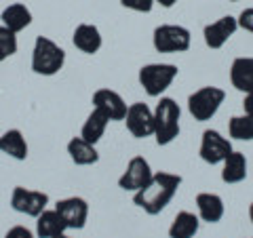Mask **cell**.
<instances>
[{
	"instance_id": "cell-1",
	"label": "cell",
	"mask_w": 253,
	"mask_h": 238,
	"mask_svg": "<svg viewBox=\"0 0 253 238\" xmlns=\"http://www.w3.org/2000/svg\"><path fill=\"white\" fill-rule=\"evenodd\" d=\"M179 186H181L179 175L167 173V171H158L144 188L133 192V202H135L139 209H144L148 215H158V213L173 200V196L177 194Z\"/></svg>"
},
{
	"instance_id": "cell-2",
	"label": "cell",
	"mask_w": 253,
	"mask_h": 238,
	"mask_svg": "<svg viewBox=\"0 0 253 238\" xmlns=\"http://www.w3.org/2000/svg\"><path fill=\"white\" fill-rule=\"evenodd\" d=\"M181 110L171 97H161L154 108V137L158 146H169L179 137Z\"/></svg>"
},
{
	"instance_id": "cell-3",
	"label": "cell",
	"mask_w": 253,
	"mask_h": 238,
	"mask_svg": "<svg viewBox=\"0 0 253 238\" xmlns=\"http://www.w3.org/2000/svg\"><path fill=\"white\" fill-rule=\"evenodd\" d=\"M66 63V51L46 36H38L32 51V70L38 76H55Z\"/></svg>"
},
{
	"instance_id": "cell-4",
	"label": "cell",
	"mask_w": 253,
	"mask_h": 238,
	"mask_svg": "<svg viewBox=\"0 0 253 238\" xmlns=\"http://www.w3.org/2000/svg\"><path fill=\"white\" fill-rule=\"evenodd\" d=\"M179 68L175 63H148L139 70V84L150 97H161L177 78Z\"/></svg>"
},
{
	"instance_id": "cell-5",
	"label": "cell",
	"mask_w": 253,
	"mask_h": 238,
	"mask_svg": "<svg viewBox=\"0 0 253 238\" xmlns=\"http://www.w3.org/2000/svg\"><path fill=\"white\" fill-rule=\"evenodd\" d=\"M224 99H226L224 89H219V86H203V89L194 91L188 97V112L194 116V120L207 122L217 114Z\"/></svg>"
},
{
	"instance_id": "cell-6",
	"label": "cell",
	"mask_w": 253,
	"mask_h": 238,
	"mask_svg": "<svg viewBox=\"0 0 253 238\" xmlns=\"http://www.w3.org/2000/svg\"><path fill=\"white\" fill-rule=\"evenodd\" d=\"M190 42H192L190 30L173 23L158 26L152 34V44L158 53H184L190 49Z\"/></svg>"
},
{
	"instance_id": "cell-7",
	"label": "cell",
	"mask_w": 253,
	"mask_h": 238,
	"mask_svg": "<svg viewBox=\"0 0 253 238\" xmlns=\"http://www.w3.org/2000/svg\"><path fill=\"white\" fill-rule=\"evenodd\" d=\"M125 122L135 139H146L154 135V110H150V106L144 101H135L126 108Z\"/></svg>"
},
{
	"instance_id": "cell-8",
	"label": "cell",
	"mask_w": 253,
	"mask_h": 238,
	"mask_svg": "<svg viewBox=\"0 0 253 238\" xmlns=\"http://www.w3.org/2000/svg\"><path fill=\"white\" fill-rule=\"evenodd\" d=\"M230 152H232L230 139L224 137L219 131L207 129V131L203 133L199 154H201V158L207 164H221L228 158V154H230Z\"/></svg>"
},
{
	"instance_id": "cell-9",
	"label": "cell",
	"mask_w": 253,
	"mask_h": 238,
	"mask_svg": "<svg viewBox=\"0 0 253 238\" xmlns=\"http://www.w3.org/2000/svg\"><path fill=\"white\" fill-rule=\"evenodd\" d=\"M49 204V194L38 192V190H28L23 186H17L11 194V207L30 217H38Z\"/></svg>"
},
{
	"instance_id": "cell-10",
	"label": "cell",
	"mask_w": 253,
	"mask_h": 238,
	"mask_svg": "<svg viewBox=\"0 0 253 238\" xmlns=\"http://www.w3.org/2000/svg\"><path fill=\"white\" fill-rule=\"evenodd\" d=\"M152 169H150V162L144 156H133L126 169L121 177H118V188L125 190V192H137L141 190L150 179H152Z\"/></svg>"
},
{
	"instance_id": "cell-11",
	"label": "cell",
	"mask_w": 253,
	"mask_h": 238,
	"mask_svg": "<svg viewBox=\"0 0 253 238\" xmlns=\"http://www.w3.org/2000/svg\"><path fill=\"white\" fill-rule=\"evenodd\" d=\"M55 211L59 213L66 221L68 230H83L86 226V217H89V204L81 196H70L63 198L55 204Z\"/></svg>"
},
{
	"instance_id": "cell-12",
	"label": "cell",
	"mask_w": 253,
	"mask_h": 238,
	"mask_svg": "<svg viewBox=\"0 0 253 238\" xmlns=\"http://www.w3.org/2000/svg\"><path fill=\"white\" fill-rule=\"evenodd\" d=\"M236 30H239V21H236V17H232V15L219 17L217 21L205 26V30H203L205 44H207L209 49H221V46L234 36Z\"/></svg>"
},
{
	"instance_id": "cell-13",
	"label": "cell",
	"mask_w": 253,
	"mask_h": 238,
	"mask_svg": "<svg viewBox=\"0 0 253 238\" xmlns=\"http://www.w3.org/2000/svg\"><path fill=\"white\" fill-rule=\"evenodd\" d=\"M93 108L101 110L110 120H125L126 116V106L125 99L112 89H99L93 93Z\"/></svg>"
},
{
	"instance_id": "cell-14",
	"label": "cell",
	"mask_w": 253,
	"mask_h": 238,
	"mask_svg": "<svg viewBox=\"0 0 253 238\" xmlns=\"http://www.w3.org/2000/svg\"><path fill=\"white\" fill-rule=\"evenodd\" d=\"M72 42L81 53L95 55L101 49V32L97 26H93V23H81V26H76V30H74Z\"/></svg>"
},
{
	"instance_id": "cell-15",
	"label": "cell",
	"mask_w": 253,
	"mask_h": 238,
	"mask_svg": "<svg viewBox=\"0 0 253 238\" xmlns=\"http://www.w3.org/2000/svg\"><path fill=\"white\" fill-rule=\"evenodd\" d=\"M196 209H199V217L207 224H217L224 217V200H221L219 194L213 192H201L196 196Z\"/></svg>"
},
{
	"instance_id": "cell-16",
	"label": "cell",
	"mask_w": 253,
	"mask_h": 238,
	"mask_svg": "<svg viewBox=\"0 0 253 238\" xmlns=\"http://www.w3.org/2000/svg\"><path fill=\"white\" fill-rule=\"evenodd\" d=\"M230 82L236 91H253V57H236L230 66Z\"/></svg>"
},
{
	"instance_id": "cell-17",
	"label": "cell",
	"mask_w": 253,
	"mask_h": 238,
	"mask_svg": "<svg viewBox=\"0 0 253 238\" xmlns=\"http://www.w3.org/2000/svg\"><path fill=\"white\" fill-rule=\"evenodd\" d=\"M66 221L55 209H44L36 217V236L38 238H53L59 234H66Z\"/></svg>"
},
{
	"instance_id": "cell-18",
	"label": "cell",
	"mask_w": 253,
	"mask_h": 238,
	"mask_svg": "<svg viewBox=\"0 0 253 238\" xmlns=\"http://www.w3.org/2000/svg\"><path fill=\"white\" fill-rule=\"evenodd\" d=\"M0 152L15 158V160H26L28 158V141L19 129H9L0 135Z\"/></svg>"
},
{
	"instance_id": "cell-19",
	"label": "cell",
	"mask_w": 253,
	"mask_h": 238,
	"mask_svg": "<svg viewBox=\"0 0 253 238\" xmlns=\"http://www.w3.org/2000/svg\"><path fill=\"white\" fill-rule=\"evenodd\" d=\"M247 177V158L245 154L232 150L228 158L221 162V181L224 184H241Z\"/></svg>"
},
{
	"instance_id": "cell-20",
	"label": "cell",
	"mask_w": 253,
	"mask_h": 238,
	"mask_svg": "<svg viewBox=\"0 0 253 238\" xmlns=\"http://www.w3.org/2000/svg\"><path fill=\"white\" fill-rule=\"evenodd\" d=\"M0 19H2V26L4 28L13 30L15 34H19V32H23L32 23V13H30V9H28L26 4L13 2V4H9L2 11Z\"/></svg>"
},
{
	"instance_id": "cell-21",
	"label": "cell",
	"mask_w": 253,
	"mask_h": 238,
	"mask_svg": "<svg viewBox=\"0 0 253 238\" xmlns=\"http://www.w3.org/2000/svg\"><path fill=\"white\" fill-rule=\"evenodd\" d=\"M108 122H110V118L101 112V110L97 108H93L91 110V114L86 116V120L83 124V129H81V137L84 141H89V144H97V141L104 137V133L108 129Z\"/></svg>"
},
{
	"instance_id": "cell-22",
	"label": "cell",
	"mask_w": 253,
	"mask_h": 238,
	"mask_svg": "<svg viewBox=\"0 0 253 238\" xmlns=\"http://www.w3.org/2000/svg\"><path fill=\"white\" fill-rule=\"evenodd\" d=\"M68 154H70V158H72L74 164H81V166L95 164L99 160L97 148H95L93 144H89V141H84L81 135L68 141Z\"/></svg>"
},
{
	"instance_id": "cell-23",
	"label": "cell",
	"mask_w": 253,
	"mask_h": 238,
	"mask_svg": "<svg viewBox=\"0 0 253 238\" xmlns=\"http://www.w3.org/2000/svg\"><path fill=\"white\" fill-rule=\"evenodd\" d=\"M201 217L190 211H179L169 226V238H194L199 232Z\"/></svg>"
},
{
	"instance_id": "cell-24",
	"label": "cell",
	"mask_w": 253,
	"mask_h": 238,
	"mask_svg": "<svg viewBox=\"0 0 253 238\" xmlns=\"http://www.w3.org/2000/svg\"><path fill=\"white\" fill-rule=\"evenodd\" d=\"M228 133L232 139L239 141H253V116L243 114V116H232L228 122Z\"/></svg>"
},
{
	"instance_id": "cell-25",
	"label": "cell",
	"mask_w": 253,
	"mask_h": 238,
	"mask_svg": "<svg viewBox=\"0 0 253 238\" xmlns=\"http://www.w3.org/2000/svg\"><path fill=\"white\" fill-rule=\"evenodd\" d=\"M17 34L13 30L0 26V61L13 57L17 53Z\"/></svg>"
},
{
	"instance_id": "cell-26",
	"label": "cell",
	"mask_w": 253,
	"mask_h": 238,
	"mask_svg": "<svg viewBox=\"0 0 253 238\" xmlns=\"http://www.w3.org/2000/svg\"><path fill=\"white\" fill-rule=\"evenodd\" d=\"M121 4L135 13H150L154 6V0H121Z\"/></svg>"
},
{
	"instance_id": "cell-27",
	"label": "cell",
	"mask_w": 253,
	"mask_h": 238,
	"mask_svg": "<svg viewBox=\"0 0 253 238\" xmlns=\"http://www.w3.org/2000/svg\"><path fill=\"white\" fill-rule=\"evenodd\" d=\"M239 28L241 30H245V32H251L253 34V6L251 9H245L241 15H239Z\"/></svg>"
},
{
	"instance_id": "cell-28",
	"label": "cell",
	"mask_w": 253,
	"mask_h": 238,
	"mask_svg": "<svg viewBox=\"0 0 253 238\" xmlns=\"http://www.w3.org/2000/svg\"><path fill=\"white\" fill-rule=\"evenodd\" d=\"M4 238H34V234H32L26 226H13L9 232L4 234Z\"/></svg>"
},
{
	"instance_id": "cell-29",
	"label": "cell",
	"mask_w": 253,
	"mask_h": 238,
	"mask_svg": "<svg viewBox=\"0 0 253 238\" xmlns=\"http://www.w3.org/2000/svg\"><path fill=\"white\" fill-rule=\"evenodd\" d=\"M243 110H245V114H251V116H253V91H251V93H245Z\"/></svg>"
},
{
	"instance_id": "cell-30",
	"label": "cell",
	"mask_w": 253,
	"mask_h": 238,
	"mask_svg": "<svg viewBox=\"0 0 253 238\" xmlns=\"http://www.w3.org/2000/svg\"><path fill=\"white\" fill-rule=\"evenodd\" d=\"M154 2H158V4H161V6H165V9H171V6H173V4H175V2H177V0H154Z\"/></svg>"
},
{
	"instance_id": "cell-31",
	"label": "cell",
	"mask_w": 253,
	"mask_h": 238,
	"mask_svg": "<svg viewBox=\"0 0 253 238\" xmlns=\"http://www.w3.org/2000/svg\"><path fill=\"white\" fill-rule=\"evenodd\" d=\"M249 219H251V224H253V202L249 204Z\"/></svg>"
},
{
	"instance_id": "cell-32",
	"label": "cell",
	"mask_w": 253,
	"mask_h": 238,
	"mask_svg": "<svg viewBox=\"0 0 253 238\" xmlns=\"http://www.w3.org/2000/svg\"><path fill=\"white\" fill-rule=\"evenodd\" d=\"M53 238H70L68 234H59V236H53Z\"/></svg>"
},
{
	"instance_id": "cell-33",
	"label": "cell",
	"mask_w": 253,
	"mask_h": 238,
	"mask_svg": "<svg viewBox=\"0 0 253 238\" xmlns=\"http://www.w3.org/2000/svg\"><path fill=\"white\" fill-rule=\"evenodd\" d=\"M232 2H239V0H232Z\"/></svg>"
}]
</instances>
